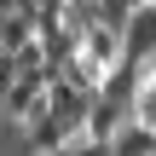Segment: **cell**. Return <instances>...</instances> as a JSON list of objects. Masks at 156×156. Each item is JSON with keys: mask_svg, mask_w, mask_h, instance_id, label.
Listing matches in <instances>:
<instances>
[{"mask_svg": "<svg viewBox=\"0 0 156 156\" xmlns=\"http://www.w3.org/2000/svg\"><path fill=\"white\" fill-rule=\"evenodd\" d=\"M64 156H116V151H110V145H93V139H75Z\"/></svg>", "mask_w": 156, "mask_h": 156, "instance_id": "277c9868", "label": "cell"}, {"mask_svg": "<svg viewBox=\"0 0 156 156\" xmlns=\"http://www.w3.org/2000/svg\"><path fill=\"white\" fill-rule=\"evenodd\" d=\"M23 139H29V156H64L75 145V133H69L58 116H35V122L23 127Z\"/></svg>", "mask_w": 156, "mask_h": 156, "instance_id": "6da1fadb", "label": "cell"}, {"mask_svg": "<svg viewBox=\"0 0 156 156\" xmlns=\"http://www.w3.org/2000/svg\"><path fill=\"white\" fill-rule=\"evenodd\" d=\"M17 81V69H12V58H0V98H6V87Z\"/></svg>", "mask_w": 156, "mask_h": 156, "instance_id": "5b68a950", "label": "cell"}, {"mask_svg": "<svg viewBox=\"0 0 156 156\" xmlns=\"http://www.w3.org/2000/svg\"><path fill=\"white\" fill-rule=\"evenodd\" d=\"M110 151H116V156H156V133H151V127H139V122H127V127L116 133Z\"/></svg>", "mask_w": 156, "mask_h": 156, "instance_id": "7a4b0ae2", "label": "cell"}, {"mask_svg": "<svg viewBox=\"0 0 156 156\" xmlns=\"http://www.w3.org/2000/svg\"><path fill=\"white\" fill-rule=\"evenodd\" d=\"M133 122L156 133V64L145 69V87H139V104H133Z\"/></svg>", "mask_w": 156, "mask_h": 156, "instance_id": "3957f363", "label": "cell"}]
</instances>
